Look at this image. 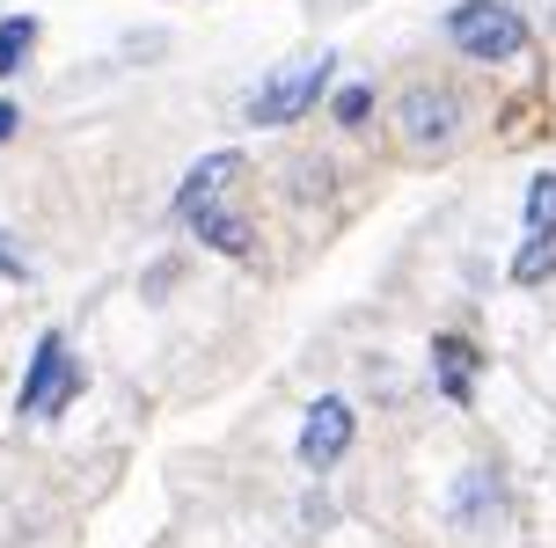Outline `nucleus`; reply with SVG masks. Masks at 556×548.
Returning a JSON list of instances; mask_svg holds the SVG:
<instances>
[{"mask_svg":"<svg viewBox=\"0 0 556 548\" xmlns=\"http://www.w3.org/2000/svg\"><path fill=\"white\" fill-rule=\"evenodd\" d=\"M0 278H29V256L8 242V234H0Z\"/></svg>","mask_w":556,"mask_h":548,"instance_id":"nucleus-14","label":"nucleus"},{"mask_svg":"<svg viewBox=\"0 0 556 548\" xmlns=\"http://www.w3.org/2000/svg\"><path fill=\"white\" fill-rule=\"evenodd\" d=\"M366 110H374V95L366 88H344L337 95V125H366Z\"/></svg>","mask_w":556,"mask_h":548,"instance_id":"nucleus-13","label":"nucleus"},{"mask_svg":"<svg viewBox=\"0 0 556 548\" xmlns=\"http://www.w3.org/2000/svg\"><path fill=\"white\" fill-rule=\"evenodd\" d=\"M242 183V154H213V162H198L191 176H184V191H176V213L198 219L213 213V205H227V191Z\"/></svg>","mask_w":556,"mask_h":548,"instance_id":"nucleus-6","label":"nucleus"},{"mask_svg":"<svg viewBox=\"0 0 556 548\" xmlns=\"http://www.w3.org/2000/svg\"><path fill=\"white\" fill-rule=\"evenodd\" d=\"M446 37H454V52L483 59V66H498L528 44V23L505 8V0H462L454 15H446Z\"/></svg>","mask_w":556,"mask_h":548,"instance_id":"nucleus-1","label":"nucleus"},{"mask_svg":"<svg viewBox=\"0 0 556 548\" xmlns=\"http://www.w3.org/2000/svg\"><path fill=\"white\" fill-rule=\"evenodd\" d=\"M498 512H505L498 475H491V468H469V475L454 483V526H462V534H483V526H498Z\"/></svg>","mask_w":556,"mask_h":548,"instance_id":"nucleus-7","label":"nucleus"},{"mask_svg":"<svg viewBox=\"0 0 556 548\" xmlns=\"http://www.w3.org/2000/svg\"><path fill=\"white\" fill-rule=\"evenodd\" d=\"M191 227H198V234H205L213 248H227V256H250V248H256V242H250V219H242V213H227V205L198 213Z\"/></svg>","mask_w":556,"mask_h":548,"instance_id":"nucleus-9","label":"nucleus"},{"mask_svg":"<svg viewBox=\"0 0 556 548\" xmlns=\"http://www.w3.org/2000/svg\"><path fill=\"white\" fill-rule=\"evenodd\" d=\"M528 227H534V234H556V176H534V191H528Z\"/></svg>","mask_w":556,"mask_h":548,"instance_id":"nucleus-12","label":"nucleus"},{"mask_svg":"<svg viewBox=\"0 0 556 548\" xmlns=\"http://www.w3.org/2000/svg\"><path fill=\"white\" fill-rule=\"evenodd\" d=\"M549 271H556V234H534V242L513 256V278H520V285H542Z\"/></svg>","mask_w":556,"mask_h":548,"instance_id":"nucleus-10","label":"nucleus"},{"mask_svg":"<svg viewBox=\"0 0 556 548\" xmlns=\"http://www.w3.org/2000/svg\"><path fill=\"white\" fill-rule=\"evenodd\" d=\"M395 125H403V139L410 146H446V139L462 132V103H454V88H440V81H417V88H403V103H395Z\"/></svg>","mask_w":556,"mask_h":548,"instance_id":"nucleus-3","label":"nucleus"},{"mask_svg":"<svg viewBox=\"0 0 556 548\" xmlns=\"http://www.w3.org/2000/svg\"><path fill=\"white\" fill-rule=\"evenodd\" d=\"M330 88V52H315V59H293L286 74H271V81L250 95V117L256 125H293V117H307L315 110V95Z\"/></svg>","mask_w":556,"mask_h":548,"instance_id":"nucleus-2","label":"nucleus"},{"mask_svg":"<svg viewBox=\"0 0 556 548\" xmlns=\"http://www.w3.org/2000/svg\"><path fill=\"white\" fill-rule=\"evenodd\" d=\"M74 395H81V366L66 358L59 336H45L37 358H29V381H23V417H59Z\"/></svg>","mask_w":556,"mask_h":548,"instance_id":"nucleus-4","label":"nucleus"},{"mask_svg":"<svg viewBox=\"0 0 556 548\" xmlns=\"http://www.w3.org/2000/svg\"><path fill=\"white\" fill-rule=\"evenodd\" d=\"M29 44H37V23H29V15L0 23V74H15V66L29 59Z\"/></svg>","mask_w":556,"mask_h":548,"instance_id":"nucleus-11","label":"nucleus"},{"mask_svg":"<svg viewBox=\"0 0 556 548\" xmlns=\"http://www.w3.org/2000/svg\"><path fill=\"white\" fill-rule=\"evenodd\" d=\"M432 373H440V387L454 395V403H469V387H476V344L440 336V344H432Z\"/></svg>","mask_w":556,"mask_h":548,"instance_id":"nucleus-8","label":"nucleus"},{"mask_svg":"<svg viewBox=\"0 0 556 548\" xmlns=\"http://www.w3.org/2000/svg\"><path fill=\"white\" fill-rule=\"evenodd\" d=\"M344 446H352V403H337V395H323L315 410H307L301 424V468H337L344 461Z\"/></svg>","mask_w":556,"mask_h":548,"instance_id":"nucleus-5","label":"nucleus"},{"mask_svg":"<svg viewBox=\"0 0 556 548\" xmlns=\"http://www.w3.org/2000/svg\"><path fill=\"white\" fill-rule=\"evenodd\" d=\"M15 139V103H0V146Z\"/></svg>","mask_w":556,"mask_h":548,"instance_id":"nucleus-15","label":"nucleus"}]
</instances>
